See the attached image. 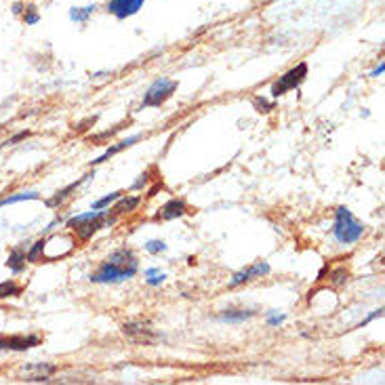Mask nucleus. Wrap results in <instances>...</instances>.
Segmentation results:
<instances>
[{
    "mask_svg": "<svg viewBox=\"0 0 385 385\" xmlns=\"http://www.w3.org/2000/svg\"><path fill=\"white\" fill-rule=\"evenodd\" d=\"M383 70H385V64L381 62V64H379V66H377V68H374V70L370 72V76H372V78H379V76L383 74Z\"/></svg>",
    "mask_w": 385,
    "mask_h": 385,
    "instance_id": "29",
    "label": "nucleus"
},
{
    "mask_svg": "<svg viewBox=\"0 0 385 385\" xmlns=\"http://www.w3.org/2000/svg\"><path fill=\"white\" fill-rule=\"evenodd\" d=\"M141 139V135H133V137H127V139H122V141H118V144H114L112 148H108L97 160H93V164H102V162H106V160H110L112 156H116L118 152H122V150H127V148H131L133 144H137Z\"/></svg>",
    "mask_w": 385,
    "mask_h": 385,
    "instance_id": "11",
    "label": "nucleus"
},
{
    "mask_svg": "<svg viewBox=\"0 0 385 385\" xmlns=\"http://www.w3.org/2000/svg\"><path fill=\"white\" fill-rule=\"evenodd\" d=\"M150 183V175L148 173H144V175H139V179L131 186V190H135V192H139V190H144L146 186Z\"/></svg>",
    "mask_w": 385,
    "mask_h": 385,
    "instance_id": "26",
    "label": "nucleus"
},
{
    "mask_svg": "<svg viewBox=\"0 0 385 385\" xmlns=\"http://www.w3.org/2000/svg\"><path fill=\"white\" fill-rule=\"evenodd\" d=\"M146 251L152 253V255H160V253L167 251V244H164L162 240H150V242L146 244Z\"/></svg>",
    "mask_w": 385,
    "mask_h": 385,
    "instance_id": "24",
    "label": "nucleus"
},
{
    "mask_svg": "<svg viewBox=\"0 0 385 385\" xmlns=\"http://www.w3.org/2000/svg\"><path fill=\"white\" fill-rule=\"evenodd\" d=\"M255 316L253 309H223L217 320L219 322H227V324H240V322H246Z\"/></svg>",
    "mask_w": 385,
    "mask_h": 385,
    "instance_id": "12",
    "label": "nucleus"
},
{
    "mask_svg": "<svg viewBox=\"0 0 385 385\" xmlns=\"http://www.w3.org/2000/svg\"><path fill=\"white\" fill-rule=\"evenodd\" d=\"M381 316H383V309H374V312H372V314H370V316H368V318H366V320H364V322H362V324H360L358 328H362V326H366L368 322H372L374 318H381Z\"/></svg>",
    "mask_w": 385,
    "mask_h": 385,
    "instance_id": "28",
    "label": "nucleus"
},
{
    "mask_svg": "<svg viewBox=\"0 0 385 385\" xmlns=\"http://www.w3.org/2000/svg\"><path fill=\"white\" fill-rule=\"evenodd\" d=\"M175 91H177V80H171L167 76H160L146 91L144 102H141V108H160L162 104H167L173 97Z\"/></svg>",
    "mask_w": 385,
    "mask_h": 385,
    "instance_id": "4",
    "label": "nucleus"
},
{
    "mask_svg": "<svg viewBox=\"0 0 385 385\" xmlns=\"http://www.w3.org/2000/svg\"><path fill=\"white\" fill-rule=\"evenodd\" d=\"M146 274H148V280H146V282H148L150 286H160V284L167 280V274H164V272H160L158 267H150Z\"/></svg>",
    "mask_w": 385,
    "mask_h": 385,
    "instance_id": "21",
    "label": "nucleus"
},
{
    "mask_svg": "<svg viewBox=\"0 0 385 385\" xmlns=\"http://www.w3.org/2000/svg\"><path fill=\"white\" fill-rule=\"evenodd\" d=\"M284 320H286V316L284 314H278V312H267V324L270 326H280V324H284Z\"/></svg>",
    "mask_w": 385,
    "mask_h": 385,
    "instance_id": "25",
    "label": "nucleus"
},
{
    "mask_svg": "<svg viewBox=\"0 0 385 385\" xmlns=\"http://www.w3.org/2000/svg\"><path fill=\"white\" fill-rule=\"evenodd\" d=\"M22 290H24V288H22L15 280H5V282H0V299L20 297Z\"/></svg>",
    "mask_w": 385,
    "mask_h": 385,
    "instance_id": "18",
    "label": "nucleus"
},
{
    "mask_svg": "<svg viewBox=\"0 0 385 385\" xmlns=\"http://www.w3.org/2000/svg\"><path fill=\"white\" fill-rule=\"evenodd\" d=\"M305 76H307V64H299V66L290 68L286 74H282V76L272 85V91H270L272 97L278 99L280 95H284V93L297 89V87L305 80Z\"/></svg>",
    "mask_w": 385,
    "mask_h": 385,
    "instance_id": "5",
    "label": "nucleus"
},
{
    "mask_svg": "<svg viewBox=\"0 0 385 385\" xmlns=\"http://www.w3.org/2000/svg\"><path fill=\"white\" fill-rule=\"evenodd\" d=\"M255 108H257V112H270L274 106H272V104H267L265 99H257V102H255Z\"/></svg>",
    "mask_w": 385,
    "mask_h": 385,
    "instance_id": "27",
    "label": "nucleus"
},
{
    "mask_svg": "<svg viewBox=\"0 0 385 385\" xmlns=\"http://www.w3.org/2000/svg\"><path fill=\"white\" fill-rule=\"evenodd\" d=\"M95 5H87V7H72L70 9V20L74 22V24H87L89 22V18L95 13Z\"/></svg>",
    "mask_w": 385,
    "mask_h": 385,
    "instance_id": "17",
    "label": "nucleus"
},
{
    "mask_svg": "<svg viewBox=\"0 0 385 385\" xmlns=\"http://www.w3.org/2000/svg\"><path fill=\"white\" fill-rule=\"evenodd\" d=\"M89 177H91V175H85V177H80V179L72 181L70 186H66L64 190H59L53 198H49V200H47V206H51V209H53V206H59V204H62L64 200H68V198L72 196V192H76V190H78V188L89 179Z\"/></svg>",
    "mask_w": 385,
    "mask_h": 385,
    "instance_id": "10",
    "label": "nucleus"
},
{
    "mask_svg": "<svg viewBox=\"0 0 385 385\" xmlns=\"http://www.w3.org/2000/svg\"><path fill=\"white\" fill-rule=\"evenodd\" d=\"M141 196H120L116 202V206H114V215L118 217V215H127V213H133L139 204H141Z\"/></svg>",
    "mask_w": 385,
    "mask_h": 385,
    "instance_id": "14",
    "label": "nucleus"
},
{
    "mask_svg": "<svg viewBox=\"0 0 385 385\" xmlns=\"http://www.w3.org/2000/svg\"><path fill=\"white\" fill-rule=\"evenodd\" d=\"M270 263H265V261H257V263H253V265H248V267H244V270H240V272H236L234 276H232V280H230V286H240V284H246V282H251V280H255V278H261V276H267L270 274Z\"/></svg>",
    "mask_w": 385,
    "mask_h": 385,
    "instance_id": "6",
    "label": "nucleus"
},
{
    "mask_svg": "<svg viewBox=\"0 0 385 385\" xmlns=\"http://www.w3.org/2000/svg\"><path fill=\"white\" fill-rule=\"evenodd\" d=\"M122 332H125L127 337H131L133 341H137V343H152V341L156 339L152 326H150L148 322H144V320L125 322V324H122Z\"/></svg>",
    "mask_w": 385,
    "mask_h": 385,
    "instance_id": "7",
    "label": "nucleus"
},
{
    "mask_svg": "<svg viewBox=\"0 0 385 385\" xmlns=\"http://www.w3.org/2000/svg\"><path fill=\"white\" fill-rule=\"evenodd\" d=\"M26 200H41V194L38 192H18V194H11V196H5L3 200H0V209L18 204V202H26Z\"/></svg>",
    "mask_w": 385,
    "mask_h": 385,
    "instance_id": "16",
    "label": "nucleus"
},
{
    "mask_svg": "<svg viewBox=\"0 0 385 385\" xmlns=\"http://www.w3.org/2000/svg\"><path fill=\"white\" fill-rule=\"evenodd\" d=\"M139 261L131 248H118L114 251L95 274H91V282L97 284H112V282H122L129 280L137 274Z\"/></svg>",
    "mask_w": 385,
    "mask_h": 385,
    "instance_id": "1",
    "label": "nucleus"
},
{
    "mask_svg": "<svg viewBox=\"0 0 385 385\" xmlns=\"http://www.w3.org/2000/svg\"><path fill=\"white\" fill-rule=\"evenodd\" d=\"M41 343L38 335H20V337H9V349L13 351H26L30 347H36Z\"/></svg>",
    "mask_w": 385,
    "mask_h": 385,
    "instance_id": "13",
    "label": "nucleus"
},
{
    "mask_svg": "<svg viewBox=\"0 0 385 385\" xmlns=\"http://www.w3.org/2000/svg\"><path fill=\"white\" fill-rule=\"evenodd\" d=\"M188 204L183 198H171L167 204H162V209L158 211L156 219L158 221H173V219H179L183 215H188Z\"/></svg>",
    "mask_w": 385,
    "mask_h": 385,
    "instance_id": "9",
    "label": "nucleus"
},
{
    "mask_svg": "<svg viewBox=\"0 0 385 385\" xmlns=\"http://www.w3.org/2000/svg\"><path fill=\"white\" fill-rule=\"evenodd\" d=\"M116 223V215H110V211H89V213H80V215H74L72 219H68V227L72 232H76V236L80 240H89L93 238L99 230L104 227H110Z\"/></svg>",
    "mask_w": 385,
    "mask_h": 385,
    "instance_id": "2",
    "label": "nucleus"
},
{
    "mask_svg": "<svg viewBox=\"0 0 385 385\" xmlns=\"http://www.w3.org/2000/svg\"><path fill=\"white\" fill-rule=\"evenodd\" d=\"M366 232V225L354 217V213L347 206H339L335 211V223H332V236L339 244L349 246L356 244Z\"/></svg>",
    "mask_w": 385,
    "mask_h": 385,
    "instance_id": "3",
    "label": "nucleus"
},
{
    "mask_svg": "<svg viewBox=\"0 0 385 385\" xmlns=\"http://www.w3.org/2000/svg\"><path fill=\"white\" fill-rule=\"evenodd\" d=\"M347 278H349V272H347L345 267H339V270H335V272L330 274V284H332V286H341V284L347 282Z\"/></svg>",
    "mask_w": 385,
    "mask_h": 385,
    "instance_id": "23",
    "label": "nucleus"
},
{
    "mask_svg": "<svg viewBox=\"0 0 385 385\" xmlns=\"http://www.w3.org/2000/svg\"><path fill=\"white\" fill-rule=\"evenodd\" d=\"M24 9H26V7H24L22 3H18V5H13V13H15V15H20V13L24 11Z\"/></svg>",
    "mask_w": 385,
    "mask_h": 385,
    "instance_id": "32",
    "label": "nucleus"
},
{
    "mask_svg": "<svg viewBox=\"0 0 385 385\" xmlns=\"http://www.w3.org/2000/svg\"><path fill=\"white\" fill-rule=\"evenodd\" d=\"M28 135H30L28 131H22V133H18V135H15V137H13V139H11L9 144H18V141H22V139H26Z\"/></svg>",
    "mask_w": 385,
    "mask_h": 385,
    "instance_id": "30",
    "label": "nucleus"
},
{
    "mask_svg": "<svg viewBox=\"0 0 385 385\" xmlns=\"http://www.w3.org/2000/svg\"><path fill=\"white\" fill-rule=\"evenodd\" d=\"M9 349V337H0V351Z\"/></svg>",
    "mask_w": 385,
    "mask_h": 385,
    "instance_id": "31",
    "label": "nucleus"
},
{
    "mask_svg": "<svg viewBox=\"0 0 385 385\" xmlns=\"http://www.w3.org/2000/svg\"><path fill=\"white\" fill-rule=\"evenodd\" d=\"M122 194H125V192H112V194H108V196H104V198L95 200V202H93V209H95V211H104V209L112 206V204H114Z\"/></svg>",
    "mask_w": 385,
    "mask_h": 385,
    "instance_id": "20",
    "label": "nucleus"
},
{
    "mask_svg": "<svg viewBox=\"0 0 385 385\" xmlns=\"http://www.w3.org/2000/svg\"><path fill=\"white\" fill-rule=\"evenodd\" d=\"M43 257H45V238H41V240H36V242H34V246L26 253V261H30V263H38Z\"/></svg>",
    "mask_w": 385,
    "mask_h": 385,
    "instance_id": "19",
    "label": "nucleus"
},
{
    "mask_svg": "<svg viewBox=\"0 0 385 385\" xmlns=\"http://www.w3.org/2000/svg\"><path fill=\"white\" fill-rule=\"evenodd\" d=\"M144 3L146 0H110L108 13H112L118 20H127V18H133L135 13H139Z\"/></svg>",
    "mask_w": 385,
    "mask_h": 385,
    "instance_id": "8",
    "label": "nucleus"
},
{
    "mask_svg": "<svg viewBox=\"0 0 385 385\" xmlns=\"http://www.w3.org/2000/svg\"><path fill=\"white\" fill-rule=\"evenodd\" d=\"M41 22V13H38V9L36 7H26V13H24V24L26 26H36Z\"/></svg>",
    "mask_w": 385,
    "mask_h": 385,
    "instance_id": "22",
    "label": "nucleus"
},
{
    "mask_svg": "<svg viewBox=\"0 0 385 385\" xmlns=\"http://www.w3.org/2000/svg\"><path fill=\"white\" fill-rule=\"evenodd\" d=\"M7 267L18 276L26 270V251L20 246V248H13L9 253V259H7Z\"/></svg>",
    "mask_w": 385,
    "mask_h": 385,
    "instance_id": "15",
    "label": "nucleus"
}]
</instances>
